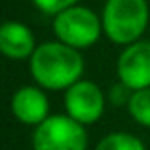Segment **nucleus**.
Instances as JSON below:
<instances>
[{"mask_svg": "<svg viewBox=\"0 0 150 150\" xmlns=\"http://www.w3.org/2000/svg\"><path fill=\"white\" fill-rule=\"evenodd\" d=\"M106 108V95L95 82L80 80L65 91V110L82 125L99 122Z\"/></svg>", "mask_w": 150, "mask_h": 150, "instance_id": "nucleus-5", "label": "nucleus"}, {"mask_svg": "<svg viewBox=\"0 0 150 150\" xmlns=\"http://www.w3.org/2000/svg\"><path fill=\"white\" fill-rule=\"evenodd\" d=\"M30 74L36 86L46 91H67L70 86L82 80L84 57L80 50L59 40L44 42L29 59Z\"/></svg>", "mask_w": 150, "mask_h": 150, "instance_id": "nucleus-1", "label": "nucleus"}, {"mask_svg": "<svg viewBox=\"0 0 150 150\" xmlns=\"http://www.w3.org/2000/svg\"><path fill=\"white\" fill-rule=\"evenodd\" d=\"M131 95H133V89L118 80L116 84L110 86V89H108V103L112 106H118V108H120V106H125V108H127L129 101H131Z\"/></svg>", "mask_w": 150, "mask_h": 150, "instance_id": "nucleus-12", "label": "nucleus"}, {"mask_svg": "<svg viewBox=\"0 0 150 150\" xmlns=\"http://www.w3.org/2000/svg\"><path fill=\"white\" fill-rule=\"evenodd\" d=\"M33 4L44 15H51V17H55L57 13H61V11L76 6L78 0H33Z\"/></svg>", "mask_w": 150, "mask_h": 150, "instance_id": "nucleus-11", "label": "nucleus"}, {"mask_svg": "<svg viewBox=\"0 0 150 150\" xmlns=\"http://www.w3.org/2000/svg\"><path fill=\"white\" fill-rule=\"evenodd\" d=\"M103 30L112 44L129 46L139 42L150 23L146 0H106L103 8Z\"/></svg>", "mask_w": 150, "mask_h": 150, "instance_id": "nucleus-2", "label": "nucleus"}, {"mask_svg": "<svg viewBox=\"0 0 150 150\" xmlns=\"http://www.w3.org/2000/svg\"><path fill=\"white\" fill-rule=\"evenodd\" d=\"M53 34L59 42L74 50H86L97 44L103 30V19L86 6H76L61 11L53 17Z\"/></svg>", "mask_w": 150, "mask_h": 150, "instance_id": "nucleus-3", "label": "nucleus"}, {"mask_svg": "<svg viewBox=\"0 0 150 150\" xmlns=\"http://www.w3.org/2000/svg\"><path fill=\"white\" fill-rule=\"evenodd\" d=\"M127 112L135 124L150 127V88L133 91L131 101L127 105Z\"/></svg>", "mask_w": 150, "mask_h": 150, "instance_id": "nucleus-10", "label": "nucleus"}, {"mask_svg": "<svg viewBox=\"0 0 150 150\" xmlns=\"http://www.w3.org/2000/svg\"><path fill=\"white\" fill-rule=\"evenodd\" d=\"M116 74L118 80L133 91L150 88V42L139 40L125 46L118 55Z\"/></svg>", "mask_w": 150, "mask_h": 150, "instance_id": "nucleus-6", "label": "nucleus"}, {"mask_svg": "<svg viewBox=\"0 0 150 150\" xmlns=\"http://www.w3.org/2000/svg\"><path fill=\"white\" fill-rule=\"evenodd\" d=\"M34 33L19 21H6L0 27V51L8 59L13 61H25L30 59L36 51Z\"/></svg>", "mask_w": 150, "mask_h": 150, "instance_id": "nucleus-8", "label": "nucleus"}, {"mask_svg": "<svg viewBox=\"0 0 150 150\" xmlns=\"http://www.w3.org/2000/svg\"><path fill=\"white\" fill-rule=\"evenodd\" d=\"M95 150H146L139 137L125 131H112L95 144Z\"/></svg>", "mask_w": 150, "mask_h": 150, "instance_id": "nucleus-9", "label": "nucleus"}, {"mask_svg": "<svg viewBox=\"0 0 150 150\" xmlns=\"http://www.w3.org/2000/svg\"><path fill=\"white\" fill-rule=\"evenodd\" d=\"M10 108L17 122L33 127L50 118V99L46 95V89H42L40 86H21L11 95Z\"/></svg>", "mask_w": 150, "mask_h": 150, "instance_id": "nucleus-7", "label": "nucleus"}, {"mask_svg": "<svg viewBox=\"0 0 150 150\" xmlns=\"http://www.w3.org/2000/svg\"><path fill=\"white\" fill-rule=\"evenodd\" d=\"M88 144L86 125L69 114H53L33 133V150H88Z\"/></svg>", "mask_w": 150, "mask_h": 150, "instance_id": "nucleus-4", "label": "nucleus"}]
</instances>
